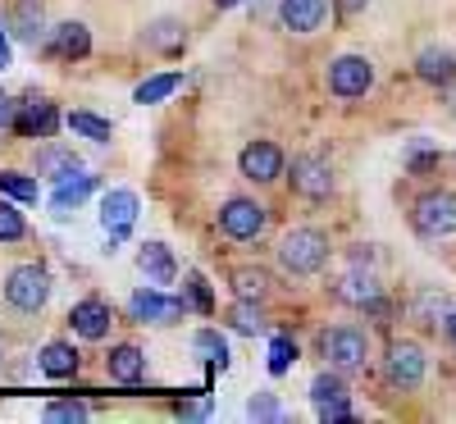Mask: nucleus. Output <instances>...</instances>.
I'll list each match as a JSON object with an SVG mask.
<instances>
[{
	"label": "nucleus",
	"instance_id": "nucleus-1",
	"mask_svg": "<svg viewBox=\"0 0 456 424\" xmlns=\"http://www.w3.org/2000/svg\"><path fill=\"white\" fill-rule=\"evenodd\" d=\"M274 260H279L283 274L311 279V274H320V269L329 265V233L324 228H311V224L288 228V233L279 238V247H274Z\"/></svg>",
	"mask_w": 456,
	"mask_h": 424
},
{
	"label": "nucleus",
	"instance_id": "nucleus-2",
	"mask_svg": "<svg viewBox=\"0 0 456 424\" xmlns=\"http://www.w3.org/2000/svg\"><path fill=\"white\" fill-rule=\"evenodd\" d=\"M411 233L420 242H443L456 233V192L434 187L425 197H415L411 206Z\"/></svg>",
	"mask_w": 456,
	"mask_h": 424
},
{
	"label": "nucleus",
	"instance_id": "nucleus-3",
	"mask_svg": "<svg viewBox=\"0 0 456 424\" xmlns=\"http://www.w3.org/2000/svg\"><path fill=\"white\" fill-rule=\"evenodd\" d=\"M5 301L14 306V311L23 315H37V311H46V301H51V269L46 265H14L10 274H5Z\"/></svg>",
	"mask_w": 456,
	"mask_h": 424
},
{
	"label": "nucleus",
	"instance_id": "nucleus-4",
	"mask_svg": "<svg viewBox=\"0 0 456 424\" xmlns=\"http://www.w3.org/2000/svg\"><path fill=\"white\" fill-rule=\"evenodd\" d=\"M215 224H219V233L228 242H256L265 228H270V210H265L256 197H228L219 206Z\"/></svg>",
	"mask_w": 456,
	"mask_h": 424
},
{
	"label": "nucleus",
	"instance_id": "nucleus-5",
	"mask_svg": "<svg viewBox=\"0 0 456 424\" xmlns=\"http://www.w3.org/2000/svg\"><path fill=\"white\" fill-rule=\"evenodd\" d=\"M288 187L301 201L320 206V201L333 197V165L324 156H315V151H301V156H292V165H288Z\"/></svg>",
	"mask_w": 456,
	"mask_h": 424
},
{
	"label": "nucleus",
	"instance_id": "nucleus-6",
	"mask_svg": "<svg viewBox=\"0 0 456 424\" xmlns=\"http://www.w3.org/2000/svg\"><path fill=\"white\" fill-rule=\"evenodd\" d=\"M320 356L333 370H361L365 356H370V333L356 329V324H333V329L320 333Z\"/></svg>",
	"mask_w": 456,
	"mask_h": 424
},
{
	"label": "nucleus",
	"instance_id": "nucleus-7",
	"mask_svg": "<svg viewBox=\"0 0 456 424\" xmlns=\"http://www.w3.org/2000/svg\"><path fill=\"white\" fill-rule=\"evenodd\" d=\"M324 83H329V96H338V101H361L374 87V64L365 55L347 51V55L329 60V78Z\"/></svg>",
	"mask_w": 456,
	"mask_h": 424
},
{
	"label": "nucleus",
	"instance_id": "nucleus-8",
	"mask_svg": "<svg viewBox=\"0 0 456 424\" xmlns=\"http://www.w3.org/2000/svg\"><path fill=\"white\" fill-rule=\"evenodd\" d=\"M425 370H429V356H425V347L420 342H388V356H384V379L393 383V388L411 393V388H420L425 383Z\"/></svg>",
	"mask_w": 456,
	"mask_h": 424
},
{
	"label": "nucleus",
	"instance_id": "nucleus-9",
	"mask_svg": "<svg viewBox=\"0 0 456 424\" xmlns=\"http://www.w3.org/2000/svg\"><path fill=\"white\" fill-rule=\"evenodd\" d=\"M60 110H55V101H46V96H37V92H28L23 101H19V110H14V137H28V142H51L55 133H60Z\"/></svg>",
	"mask_w": 456,
	"mask_h": 424
},
{
	"label": "nucleus",
	"instance_id": "nucleus-10",
	"mask_svg": "<svg viewBox=\"0 0 456 424\" xmlns=\"http://www.w3.org/2000/svg\"><path fill=\"white\" fill-rule=\"evenodd\" d=\"M238 174H242L247 183H256V187L283 178V174H288V156H283V146H279V142H265V137L247 142V146H242V156H238Z\"/></svg>",
	"mask_w": 456,
	"mask_h": 424
},
{
	"label": "nucleus",
	"instance_id": "nucleus-11",
	"mask_svg": "<svg viewBox=\"0 0 456 424\" xmlns=\"http://www.w3.org/2000/svg\"><path fill=\"white\" fill-rule=\"evenodd\" d=\"M311 406H315V415H320L324 424L352 420V388H347V379H342L333 365L311 379Z\"/></svg>",
	"mask_w": 456,
	"mask_h": 424
},
{
	"label": "nucleus",
	"instance_id": "nucleus-12",
	"mask_svg": "<svg viewBox=\"0 0 456 424\" xmlns=\"http://www.w3.org/2000/svg\"><path fill=\"white\" fill-rule=\"evenodd\" d=\"M128 315H133L137 324L165 329V324H178V320L187 315V301H183V297H169V292H160V288H137V292L128 297Z\"/></svg>",
	"mask_w": 456,
	"mask_h": 424
},
{
	"label": "nucleus",
	"instance_id": "nucleus-13",
	"mask_svg": "<svg viewBox=\"0 0 456 424\" xmlns=\"http://www.w3.org/2000/svg\"><path fill=\"white\" fill-rule=\"evenodd\" d=\"M333 297L342 306H352V311H370V315H384L388 311L384 288H379V279L370 274V269H347V274L333 283Z\"/></svg>",
	"mask_w": 456,
	"mask_h": 424
},
{
	"label": "nucleus",
	"instance_id": "nucleus-14",
	"mask_svg": "<svg viewBox=\"0 0 456 424\" xmlns=\"http://www.w3.org/2000/svg\"><path fill=\"white\" fill-rule=\"evenodd\" d=\"M137 192L133 187H110L105 197H101V228H105V238H110V251L114 242H124L133 233V224H137Z\"/></svg>",
	"mask_w": 456,
	"mask_h": 424
},
{
	"label": "nucleus",
	"instance_id": "nucleus-15",
	"mask_svg": "<svg viewBox=\"0 0 456 424\" xmlns=\"http://www.w3.org/2000/svg\"><path fill=\"white\" fill-rule=\"evenodd\" d=\"M5 23H10V37L23 42V46H46L51 42V23H46V5H42V0H14Z\"/></svg>",
	"mask_w": 456,
	"mask_h": 424
},
{
	"label": "nucleus",
	"instance_id": "nucleus-16",
	"mask_svg": "<svg viewBox=\"0 0 456 424\" xmlns=\"http://www.w3.org/2000/svg\"><path fill=\"white\" fill-rule=\"evenodd\" d=\"M69 324H73V333H78L83 342H105L110 324H114V311H110V301H101V297H83L69 311Z\"/></svg>",
	"mask_w": 456,
	"mask_h": 424
},
{
	"label": "nucleus",
	"instance_id": "nucleus-17",
	"mask_svg": "<svg viewBox=\"0 0 456 424\" xmlns=\"http://www.w3.org/2000/svg\"><path fill=\"white\" fill-rule=\"evenodd\" d=\"M329 19V0H279V23L297 37L320 32Z\"/></svg>",
	"mask_w": 456,
	"mask_h": 424
},
{
	"label": "nucleus",
	"instance_id": "nucleus-18",
	"mask_svg": "<svg viewBox=\"0 0 456 424\" xmlns=\"http://www.w3.org/2000/svg\"><path fill=\"white\" fill-rule=\"evenodd\" d=\"M142 46L156 51V55H183L187 51V23L183 19H151L142 28Z\"/></svg>",
	"mask_w": 456,
	"mask_h": 424
},
{
	"label": "nucleus",
	"instance_id": "nucleus-19",
	"mask_svg": "<svg viewBox=\"0 0 456 424\" xmlns=\"http://www.w3.org/2000/svg\"><path fill=\"white\" fill-rule=\"evenodd\" d=\"M46 51H51V55H60V60H73V64L87 60V55H92V32H87V23H78V19L55 23V28H51Z\"/></svg>",
	"mask_w": 456,
	"mask_h": 424
},
{
	"label": "nucleus",
	"instance_id": "nucleus-20",
	"mask_svg": "<svg viewBox=\"0 0 456 424\" xmlns=\"http://www.w3.org/2000/svg\"><path fill=\"white\" fill-rule=\"evenodd\" d=\"M415 78L438 87V92H447L456 83V55L447 46H425L420 55H415Z\"/></svg>",
	"mask_w": 456,
	"mask_h": 424
},
{
	"label": "nucleus",
	"instance_id": "nucleus-21",
	"mask_svg": "<svg viewBox=\"0 0 456 424\" xmlns=\"http://www.w3.org/2000/svg\"><path fill=\"white\" fill-rule=\"evenodd\" d=\"M105 374L114 383H124V388H133V383L146 379V352L137 342H119V347H110V356H105Z\"/></svg>",
	"mask_w": 456,
	"mask_h": 424
},
{
	"label": "nucleus",
	"instance_id": "nucleus-22",
	"mask_svg": "<svg viewBox=\"0 0 456 424\" xmlns=\"http://www.w3.org/2000/svg\"><path fill=\"white\" fill-rule=\"evenodd\" d=\"M137 269L146 274V283H156V288L178 279V260H174V251L165 242H142L137 247Z\"/></svg>",
	"mask_w": 456,
	"mask_h": 424
},
{
	"label": "nucleus",
	"instance_id": "nucleus-23",
	"mask_svg": "<svg viewBox=\"0 0 456 424\" xmlns=\"http://www.w3.org/2000/svg\"><path fill=\"white\" fill-rule=\"evenodd\" d=\"M37 174H51V178L60 183V178L83 174V160L73 156V146H60V142L51 137V142H37Z\"/></svg>",
	"mask_w": 456,
	"mask_h": 424
},
{
	"label": "nucleus",
	"instance_id": "nucleus-24",
	"mask_svg": "<svg viewBox=\"0 0 456 424\" xmlns=\"http://www.w3.org/2000/svg\"><path fill=\"white\" fill-rule=\"evenodd\" d=\"M228 288L242 301H265L274 279H270V269H260V265H238V269H228Z\"/></svg>",
	"mask_w": 456,
	"mask_h": 424
},
{
	"label": "nucleus",
	"instance_id": "nucleus-25",
	"mask_svg": "<svg viewBox=\"0 0 456 424\" xmlns=\"http://www.w3.org/2000/svg\"><path fill=\"white\" fill-rule=\"evenodd\" d=\"M37 365H42V374L46 379H73L78 374V365H83V356L73 352V342H46L42 347V356H37Z\"/></svg>",
	"mask_w": 456,
	"mask_h": 424
},
{
	"label": "nucleus",
	"instance_id": "nucleus-26",
	"mask_svg": "<svg viewBox=\"0 0 456 424\" xmlns=\"http://www.w3.org/2000/svg\"><path fill=\"white\" fill-rule=\"evenodd\" d=\"M92 192H96V174H73V178H60L55 197H51V210H55V215L78 210V206L92 197Z\"/></svg>",
	"mask_w": 456,
	"mask_h": 424
},
{
	"label": "nucleus",
	"instance_id": "nucleus-27",
	"mask_svg": "<svg viewBox=\"0 0 456 424\" xmlns=\"http://www.w3.org/2000/svg\"><path fill=\"white\" fill-rule=\"evenodd\" d=\"M224 324L233 329V333H265V311H260V301H233L224 311Z\"/></svg>",
	"mask_w": 456,
	"mask_h": 424
},
{
	"label": "nucleus",
	"instance_id": "nucleus-28",
	"mask_svg": "<svg viewBox=\"0 0 456 424\" xmlns=\"http://www.w3.org/2000/svg\"><path fill=\"white\" fill-rule=\"evenodd\" d=\"M64 124L73 128V137H87V142H110V137H114V124L101 119V114H92V110H73V114H64Z\"/></svg>",
	"mask_w": 456,
	"mask_h": 424
},
{
	"label": "nucleus",
	"instance_id": "nucleus-29",
	"mask_svg": "<svg viewBox=\"0 0 456 424\" xmlns=\"http://www.w3.org/2000/svg\"><path fill=\"white\" fill-rule=\"evenodd\" d=\"M183 87V73L174 69V73H156V78H146V83H137V92H133V101L137 105H160L165 96H174Z\"/></svg>",
	"mask_w": 456,
	"mask_h": 424
},
{
	"label": "nucleus",
	"instance_id": "nucleus-30",
	"mask_svg": "<svg viewBox=\"0 0 456 424\" xmlns=\"http://www.w3.org/2000/svg\"><path fill=\"white\" fill-rule=\"evenodd\" d=\"M183 301H187V311L215 315V292H210V283H206L201 269H187V279H183Z\"/></svg>",
	"mask_w": 456,
	"mask_h": 424
},
{
	"label": "nucleus",
	"instance_id": "nucleus-31",
	"mask_svg": "<svg viewBox=\"0 0 456 424\" xmlns=\"http://www.w3.org/2000/svg\"><path fill=\"white\" fill-rule=\"evenodd\" d=\"M0 197H10V201H19V206H32L42 192H37V178H28V174H19V169H0Z\"/></svg>",
	"mask_w": 456,
	"mask_h": 424
},
{
	"label": "nucleus",
	"instance_id": "nucleus-32",
	"mask_svg": "<svg viewBox=\"0 0 456 424\" xmlns=\"http://www.w3.org/2000/svg\"><path fill=\"white\" fill-rule=\"evenodd\" d=\"M192 347H197L210 365L228 370V356H233V352H228V338H224L219 329H197V333H192Z\"/></svg>",
	"mask_w": 456,
	"mask_h": 424
},
{
	"label": "nucleus",
	"instance_id": "nucleus-33",
	"mask_svg": "<svg viewBox=\"0 0 456 424\" xmlns=\"http://www.w3.org/2000/svg\"><path fill=\"white\" fill-rule=\"evenodd\" d=\"M23 238H28V219H23L19 201L0 197V247H10V242H23Z\"/></svg>",
	"mask_w": 456,
	"mask_h": 424
},
{
	"label": "nucleus",
	"instance_id": "nucleus-34",
	"mask_svg": "<svg viewBox=\"0 0 456 424\" xmlns=\"http://www.w3.org/2000/svg\"><path fill=\"white\" fill-rule=\"evenodd\" d=\"M411 315L420 320V324H438V320L452 315V301H447L443 292H420V297L411 301Z\"/></svg>",
	"mask_w": 456,
	"mask_h": 424
},
{
	"label": "nucleus",
	"instance_id": "nucleus-35",
	"mask_svg": "<svg viewBox=\"0 0 456 424\" xmlns=\"http://www.w3.org/2000/svg\"><path fill=\"white\" fill-rule=\"evenodd\" d=\"M438 165H443V151H438V146H429V142H420V137L406 146V169H411V174H429V169H438Z\"/></svg>",
	"mask_w": 456,
	"mask_h": 424
},
{
	"label": "nucleus",
	"instance_id": "nucleus-36",
	"mask_svg": "<svg viewBox=\"0 0 456 424\" xmlns=\"http://www.w3.org/2000/svg\"><path fill=\"white\" fill-rule=\"evenodd\" d=\"M297 356H301L297 342H292L288 333H279V338L270 342V374H288V370L297 365Z\"/></svg>",
	"mask_w": 456,
	"mask_h": 424
},
{
	"label": "nucleus",
	"instance_id": "nucleus-37",
	"mask_svg": "<svg viewBox=\"0 0 456 424\" xmlns=\"http://www.w3.org/2000/svg\"><path fill=\"white\" fill-rule=\"evenodd\" d=\"M247 415H251V420H279V415H283V406H279L270 393H256V397L247 402Z\"/></svg>",
	"mask_w": 456,
	"mask_h": 424
},
{
	"label": "nucleus",
	"instance_id": "nucleus-38",
	"mask_svg": "<svg viewBox=\"0 0 456 424\" xmlns=\"http://www.w3.org/2000/svg\"><path fill=\"white\" fill-rule=\"evenodd\" d=\"M46 420H87V402H51Z\"/></svg>",
	"mask_w": 456,
	"mask_h": 424
},
{
	"label": "nucleus",
	"instance_id": "nucleus-39",
	"mask_svg": "<svg viewBox=\"0 0 456 424\" xmlns=\"http://www.w3.org/2000/svg\"><path fill=\"white\" fill-rule=\"evenodd\" d=\"M14 110H19V101H10V92H0V133L14 128Z\"/></svg>",
	"mask_w": 456,
	"mask_h": 424
},
{
	"label": "nucleus",
	"instance_id": "nucleus-40",
	"mask_svg": "<svg viewBox=\"0 0 456 424\" xmlns=\"http://www.w3.org/2000/svg\"><path fill=\"white\" fill-rule=\"evenodd\" d=\"M365 5H370V0H333V10H338L342 19H356V14H365Z\"/></svg>",
	"mask_w": 456,
	"mask_h": 424
},
{
	"label": "nucleus",
	"instance_id": "nucleus-41",
	"mask_svg": "<svg viewBox=\"0 0 456 424\" xmlns=\"http://www.w3.org/2000/svg\"><path fill=\"white\" fill-rule=\"evenodd\" d=\"M14 64V55H10V23L0 19V69H10Z\"/></svg>",
	"mask_w": 456,
	"mask_h": 424
},
{
	"label": "nucleus",
	"instance_id": "nucleus-42",
	"mask_svg": "<svg viewBox=\"0 0 456 424\" xmlns=\"http://www.w3.org/2000/svg\"><path fill=\"white\" fill-rule=\"evenodd\" d=\"M443 329H447V338H456V311H452V315L443 320Z\"/></svg>",
	"mask_w": 456,
	"mask_h": 424
},
{
	"label": "nucleus",
	"instance_id": "nucleus-43",
	"mask_svg": "<svg viewBox=\"0 0 456 424\" xmlns=\"http://www.w3.org/2000/svg\"><path fill=\"white\" fill-rule=\"evenodd\" d=\"M215 5H219V10H233V5H242V0H215Z\"/></svg>",
	"mask_w": 456,
	"mask_h": 424
},
{
	"label": "nucleus",
	"instance_id": "nucleus-44",
	"mask_svg": "<svg viewBox=\"0 0 456 424\" xmlns=\"http://www.w3.org/2000/svg\"><path fill=\"white\" fill-rule=\"evenodd\" d=\"M447 96H452V110H456V83H452V87H447Z\"/></svg>",
	"mask_w": 456,
	"mask_h": 424
}]
</instances>
